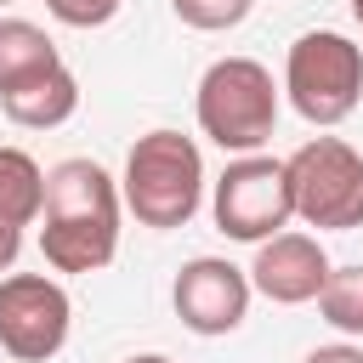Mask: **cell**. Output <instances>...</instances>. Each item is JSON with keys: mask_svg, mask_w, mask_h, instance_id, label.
I'll return each mask as SVG.
<instances>
[{"mask_svg": "<svg viewBox=\"0 0 363 363\" xmlns=\"http://www.w3.org/2000/svg\"><path fill=\"white\" fill-rule=\"evenodd\" d=\"M119 182L96 159H62L45 170L40 255L51 272H102L119 250Z\"/></svg>", "mask_w": 363, "mask_h": 363, "instance_id": "6da1fadb", "label": "cell"}, {"mask_svg": "<svg viewBox=\"0 0 363 363\" xmlns=\"http://www.w3.org/2000/svg\"><path fill=\"white\" fill-rule=\"evenodd\" d=\"M119 199L142 227H187L204 204V153L193 136L182 130H147L130 142L125 153V176H119Z\"/></svg>", "mask_w": 363, "mask_h": 363, "instance_id": "7a4b0ae2", "label": "cell"}, {"mask_svg": "<svg viewBox=\"0 0 363 363\" xmlns=\"http://www.w3.org/2000/svg\"><path fill=\"white\" fill-rule=\"evenodd\" d=\"M199 130L221 153H261L278 125V85L255 57H221L199 79Z\"/></svg>", "mask_w": 363, "mask_h": 363, "instance_id": "3957f363", "label": "cell"}, {"mask_svg": "<svg viewBox=\"0 0 363 363\" xmlns=\"http://www.w3.org/2000/svg\"><path fill=\"white\" fill-rule=\"evenodd\" d=\"M284 91H289V108L318 130L352 119L363 102V45L335 28L301 34L284 57Z\"/></svg>", "mask_w": 363, "mask_h": 363, "instance_id": "277c9868", "label": "cell"}, {"mask_svg": "<svg viewBox=\"0 0 363 363\" xmlns=\"http://www.w3.org/2000/svg\"><path fill=\"white\" fill-rule=\"evenodd\" d=\"M289 204L318 233H352L363 227V153L340 136H312L284 159Z\"/></svg>", "mask_w": 363, "mask_h": 363, "instance_id": "5b68a950", "label": "cell"}, {"mask_svg": "<svg viewBox=\"0 0 363 363\" xmlns=\"http://www.w3.org/2000/svg\"><path fill=\"white\" fill-rule=\"evenodd\" d=\"M210 210H216V227L227 238H238V244H261V238L284 233L295 221L284 159H272V153H238L221 170Z\"/></svg>", "mask_w": 363, "mask_h": 363, "instance_id": "8992f818", "label": "cell"}, {"mask_svg": "<svg viewBox=\"0 0 363 363\" xmlns=\"http://www.w3.org/2000/svg\"><path fill=\"white\" fill-rule=\"evenodd\" d=\"M74 301L45 272H0V352L17 363H51L68 346Z\"/></svg>", "mask_w": 363, "mask_h": 363, "instance_id": "52a82bcc", "label": "cell"}, {"mask_svg": "<svg viewBox=\"0 0 363 363\" xmlns=\"http://www.w3.org/2000/svg\"><path fill=\"white\" fill-rule=\"evenodd\" d=\"M250 272L244 267H233V261H221V255H193L182 272H176V284H170V306H176V318L193 329V335H204V340H216V335H233L244 318H250Z\"/></svg>", "mask_w": 363, "mask_h": 363, "instance_id": "ba28073f", "label": "cell"}, {"mask_svg": "<svg viewBox=\"0 0 363 363\" xmlns=\"http://www.w3.org/2000/svg\"><path fill=\"white\" fill-rule=\"evenodd\" d=\"M329 267H335V261L323 255V244H318L312 233H289V227H284V233H272V238L255 244L250 289L267 295L272 306H306V301H318Z\"/></svg>", "mask_w": 363, "mask_h": 363, "instance_id": "9c48e42d", "label": "cell"}, {"mask_svg": "<svg viewBox=\"0 0 363 363\" xmlns=\"http://www.w3.org/2000/svg\"><path fill=\"white\" fill-rule=\"evenodd\" d=\"M74 108H79V79L62 62H51V68H40V74L0 91V113L11 125H23V130H57V125L74 119Z\"/></svg>", "mask_w": 363, "mask_h": 363, "instance_id": "30bf717a", "label": "cell"}, {"mask_svg": "<svg viewBox=\"0 0 363 363\" xmlns=\"http://www.w3.org/2000/svg\"><path fill=\"white\" fill-rule=\"evenodd\" d=\"M51 62H62V57H57V45H51V34L40 23L0 17V91L28 79V74H40V68H51Z\"/></svg>", "mask_w": 363, "mask_h": 363, "instance_id": "8fae6325", "label": "cell"}, {"mask_svg": "<svg viewBox=\"0 0 363 363\" xmlns=\"http://www.w3.org/2000/svg\"><path fill=\"white\" fill-rule=\"evenodd\" d=\"M40 199H45V170L34 164V153L0 147V210L17 227H34L40 221Z\"/></svg>", "mask_w": 363, "mask_h": 363, "instance_id": "7c38bea8", "label": "cell"}, {"mask_svg": "<svg viewBox=\"0 0 363 363\" xmlns=\"http://www.w3.org/2000/svg\"><path fill=\"white\" fill-rule=\"evenodd\" d=\"M318 312L340 335H363V267H329L318 289Z\"/></svg>", "mask_w": 363, "mask_h": 363, "instance_id": "4fadbf2b", "label": "cell"}, {"mask_svg": "<svg viewBox=\"0 0 363 363\" xmlns=\"http://www.w3.org/2000/svg\"><path fill=\"white\" fill-rule=\"evenodd\" d=\"M250 6H255V0H170V11H176L187 28H199V34L238 28V23L250 17Z\"/></svg>", "mask_w": 363, "mask_h": 363, "instance_id": "5bb4252c", "label": "cell"}, {"mask_svg": "<svg viewBox=\"0 0 363 363\" xmlns=\"http://www.w3.org/2000/svg\"><path fill=\"white\" fill-rule=\"evenodd\" d=\"M119 6L125 0H45V11L57 23H68V28H102V23H113Z\"/></svg>", "mask_w": 363, "mask_h": 363, "instance_id": "9a60e30c", "label": "cell"}, {"mask_svg": "<svg viewBox=\"0 0 363 363\" xmlns=\"http://www.w3.org/2000/svg\"><path fill=\"white\" fill-rule=\"evenodd\" d=\"M301 363H363V346H352V340H335V346H312Z\"/></svg>", "mask_w": 363, "mask_h": 363, "instance_id": "2e32d148", "label": "cell"}, {"mask_svg": "<svg viewBox=\"0 0 363 363\" xmlns=\"http://www.w3.org/2000/svg\"><path fill=\"white\" fill-rule=\"evenodd\" d=\"M17 250H23V227L0 210V272H11V261H17Z\"/></svg>", "mask_w": 363, "mask_h": 363, "instance_id": "e0dca14e", "label": "cell"}, {"mask_svg": "<svg viewBox=\"0 0 363 363\" xmlns=\"http://www.w3.org/2000/svg\"><path fill=\"white\" fill-rule=\"evenodd\" d=\"M125 363H170L164 352H136V357H125Z\"/></svg>", "mask_w": 363, "mask_h": 363, "instance_id": "ac0fdd59", "label": "cell"}, {"mask_svg": "<svg viewBox=\"0 0 363 363\" xmlns=\"http://www.w3.org/2000/svg\"><path fill=\"white\" fill-rule=\"evenodd\" d=\"M352 17H357V28H363V0H352Z\"/></svg>", "mask_w": 363, "mask_h": 363, "instance_id": "d6986e66", "label": "cell"}, {"mask_svg": "<svg viewBox=\"0 0 363 363\" xmlns=\"http://www.w3.org/2000/svg\"><path fill=\"white\" fill-rule=\"evenodd\" d=\"M0 6H11V0H0Z\"/></svg>", "mask_w": 363, "mask_h": 363, "instance_id": "ffe728a7", "label": "cell"}]
</instances>
